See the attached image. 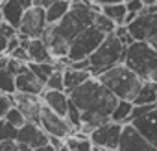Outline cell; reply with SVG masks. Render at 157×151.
<instances>
[{"mask_svg":"<svg viewBox=\"0 0 157 151\" xmlns=\"http://www.w3.org/2000/svg\"><path fill=\"white\" fill-rule=\"evenodd\" d=\"M126 26L135 41H148L157 35V13H139L137 19Z\"/></svg>","mask_w":157,"mask_h":151,"instance_id":"30bf717a","label":"cell"},{"mask_svg":"<svg viewBox=\"0 0 157 151\" xmlns=\"http://www.w3.org/2000/svg\"><path fill=\"white\" fill-rule=\"evenodd\" d=\"M91 2L98 4V6H107V4H118V2H126V0H91Z\"/></svg>","mask_w":157,"mask_h":151,"instance_id":"ab89813d","label":"cell"},{"mask_svg":"<svg viewBox=\"0 0 157 151\" xmlns=\"http://www.w3.org/2000/svg\"><path fill=\"white\" fill-rule=\"evenodd\" d=\"M4 2H6V0H0V6H2V4H4Z\"/></svg>","mask_w":157,"mask_h":151,"instance_id":"bcb514c9","label":"cell"},{"mask_svg":"<svg viewBox=\"0 0 157 151\" xmlns=\"http://www.w3.org/2000/svg\"><path fill=\"white\" fill-rule=\"evenodd\" d=\"M11 74H15V76H19V74H22L24 70H28V63L26 61H21V59H15V57H11L10 55V61H8V66H6Z\"/></svg>","mask_w":157,"mask_h":151,"instance_id":"4dcf8cb0","label":"cell"},{"mask_svg":"<svg viewBox=\"0 0 157 151\" xmlns=\"http://www.w3.org/2000/svg\"><path fill=\"white\" fill-rule=\"evenodd\" d=\"M126 50L128 46L115 35V33H109L105 35V39L102 41V44L91 53L89 61H91V72L93 76H100L102 72L124 63V57H126Z\"/></svg>","mask_w":157,"mask_h":151,"instance_id":"277c9868","label":"cell"},{"mask_svg":"<svg viewBox=\"0 0 157 151\" xmlns=\"http://www.w3.org/2000/svg\"><path fill=\"white\" fill-rule=\"evenodd\" d=\"M54 2H57V0H33V6H39V8H50Z\"/></svg>","mask_w":157,"mask_h":151,"instance_id":"f35d334b","label":"cell"},{"mask_svg":"<svg viewBox=\"0 0 157 151\" xmlns=\"http://www.w3.org/2000/svg\"><path fill=\"white\" fill-rule=\"evenodd\" d=\"M94 26L102 31V33H105V35H109V33H115V30H117V22L113 20V19H109L105 13H96V17H94Z\"/></svg>","mask_w":157,"mask_h":151,"instance_id":"4316f807","label":"cell"},{"mask_svg":"<svg viewBox=\"0 0 157 151\" xmlns=\"http://www.w3.org/2000/svg\"><path fill=\"white\" fill-rule=\"evenodd\" d=\"M19 134V127L11 125L10 122H4L2 129H0V140H17Z\"/></svg>","mask_w":157,"mask_h":151,"instance_id":"1f68e13d","label":"cell"},{"mask_svg":"<svg viewBox=\"0 0 157 151\" xmlns=\"http://www.w3.org/2000/svg\"><path fill=\"white\" fill-rule=\"evenodd\" d=\"M135 105H157V83L155 81H150L146 79L139 90V94L135 96L133 100Z\"/></svg>","mask_w":157,"mask_h":151,"instance_id":"ffe728a7","label":"cell"},{"mask_svg":"<svg viewBox=\"0 0 157 151\" xmlns=\"http://www.w3.org/2000/svg\"><path fill=\"white\" fill-rule=\"evenodd\" d=\"M122 129H124V123H118V122H105L102 125H98L91 134V142L93 145H98V147H104L107 151H117L118 144H120V136H122Z\"/></svg>","mask_w":157,"mask_h":151,"instance_id":"52a82bcc","label":"cell"},{"mask_svg":"<svg viewBox=\"0 0 157 151\" xmlns=\"http://www.w3.org/2000/svg\"><path fill=\"white\" fill-rule=\"evenodd\" d=\"M33 6V0H6V2L0 6L4 15V20L10 22L11 26H15L19 30L21 20L24 17V13Z\"/></svg>","mask_w":157,"mask_h":151,"instance_id":"5bb4252c","label":"cell"},{"mask_svg":"<svg viewBox=\"0 0 157 151\" xmlns=\"http://www.w3.org/2000/svg\"><path fill=\"white\" fill-rule=\"evenodd\" d=\"M102 13H105L109 19H113L118 26H120V24H126V15H128L126 2H118V4H107V6H102Z\"/></svg>","mask_w":157,"mask_h":151,"instance_id":"603a6c76","label":"cell"},{"mask_svg":"<svg viewBox=\"0 0 157 151\" xmlns=\"http://www.w3.org/2000/svg\"><path fill=\"white\" fill-rule=\"evenodd\" d=\"M102 11V6L91 2V0H72V6L68 13L57 22L46 28L43 39L46 41L52 55L57 57H67L70 42L80 35L83 30L94 24L96 13Z\"/></svg>","mask_w":157,"mask_h":151,"instance_id":"6da1fadb","label":"cell"},{"mask_svg":"<svg viewBox=\"0 0 157 151\" xmlns=\"http://www.w3.org/2000/svg\"><path fill=\"white\" fill-rule=\"evenodd\" d=\"M65 144L68 151H94L89 134H83L82 131H78V134H70L68 138H65Z\"/></svg>","mask_w":157,"mask_h":151,"instance_id":"7402d4cb","label":"cell"},{"mask_svg":"<svg viewBox=\"0 0 157 151\" xmlns=\"http://www.w3.org/2000/svg\"><path fill=\"white\" fill-rule=\"evenodd\" d=\"M63 76H65V92H72L74 89H78L80 85H83L87 79L93 78V72L91 70H78V68H65L63 70Z\"/></svg>","mask_w":157,"mask_h":151,"instance_id":"d6986e66","label":"cell"},{"mask_svg":"<svg viewBox=\"0 0 157 151\" xmlns=\"http://www.w3.org/2000/svg\"><path fill=\"white\" fill-rule=\"evenodd\" d=\"M33 151H57L52 144H46V145H41V147H37V149H33Z\"/></svg>","mask_w":157,"mask_h":151,"instance_id":"b9f144b4","label":"cell"},{"mask_svg":"<svg viewBox=\"0 0 157 151\" xmlns=\"http://www.w3.org/2000/svg\"><path fill=\"white\" fill-rule=\"evenodd\" d=\"M96 78L118 98V100H135V96L139 94L144 79L140 76H137L128 64L120 63L105 72H102Z\"/></svg>","mask_w":157,"mask_h":151,"instance_id":"3957f363","label":"cell"},{"mask_svg":"<svg viewBox=\"0 0 157 151\" xmlns=\"http://www.w3.org/2000/svg\"><path fill=\"white\" fill-rule=\"evenodd\" d=\"M0 151H21L17 140H0Z\"/></svg>","mask_w":157,"mask_h":151,"instance_id":"d590c367","label":"cell"},{"mask_svg":"<svg viewBox=\"0 0 157 151\" xmlns=\"http://www.w3.org/2000/svg\"><path fill=\"white\" fill-rule=\"evenodd\" d=\"M68 96H70V101L82 111L83 134H91L98 125L109 122L118 103V98L94 76L91 79H87L83 85L74 89Z\"/></svg>","mask_w":157,"mask_h":151,"instance_id":"7a4b0ae2","label":"cell"},{"mask_svg":"<svg viewBox=\"0 0 157 151\" xmlns=\"http://www.w3.org/2000/svg\"><path fill=\"white\" fill-rule=\"evenodd\" d=\"M117 151H157V147L151 142H148L131 123H124Z\"/></svg>","mask_w":157,"mask_h":151,"instance_id":"8fae6325","label":"cell"},{"mask_svg":"<svg viewBox=\"0 0 157 151\" xmlns=\"http://www.w3.org/2000/svg\"><path fill=\"white\" fill-rule=\"evenodd\" d=\"M67 120L68 123L74 127V131H82V125H83V118H82V111L78 109L72 101L68 105V111H67Z\"/></svg>","mask_w":157,"mask_h":151,"instance_id":"83f0119b","label":"cell"},{"mask_svg":"<svg viewBox=\"0 0 157 151\" xmlns=\"http://www.w3.org/2000/svg\"><path fill=\"white\" fill-rule=\"evenodd\" d=\"M19 46H21V37H19V35L11 37V39H10V44H8V52H6V53L10 55V53H11L13 50H17Z\"/></svg>","mask_w":157,"mask_h":151,"instance_id":"8d00e7d4","label":"cell"},{"mask_svg":"<svg viewBox=\"0 0 157 151\" xmlns=\"http://www.w3.org/2000/svg\"><path fill=\"white\" fill-rule=\"evenodd\" d=\"M8 44H10V37L0 33V53H6L8 52Z\"/></svg>","mask_w":157,"mask_h":151,"instance_id":"74e56055","label":"cell"},{"mask_svg":"<svg viewBox=\"0 0 157 151\" xmlns=\"http://www.w3.org/2000/svg\"><path fill=\"white\" fill-rule=\"evenodd\" d=\"M105 39V33H102L94 24L89 26L87 30H83L80 35H78L68 48V59L70 61H80V59H87L91 57V53L102 44V41Z\"/></svg>","mask_w":157,"mask_h":151,"instance_id":"8992f818","label":"cell"},{"mask_svg":"<svg viewBox=\"0 0 157 151\" xmlns=\"http://www.w3.org/2000/svg\"><path fill=\"white\" fill-rule=\"evenodd\" d=\"M15 83H17V92H26V94H37V96H41L44 92V89H46V85L30 70V66L22 74L15 76Z\"/></svg>","mask_w":157,"mask_h":151,"instance_id":"e0dca14e","label":"cell"},{"mask_svg":"<svg viewBox=\"0 0 157 151\" xmlns=\"http://www.w3.org/2000/svg\"><path fill=\"white\" fill-rule=\"evenodd\" d=\"M48 28V20H46V9L44 8H39V6H32L22 20H21V26H19V33L22 35H28L30 39H35V37H43L44 31Z\"/></svg>","mask_w":157,"mask_h":151,"instance_id":"9c48e42d","label":"cell"},{"mask_svg":"<svg viewBox=\"0 0 157 151\" xmlns=\"http://www.w3.org/2000/svg\"><path fill=\"white\" fill-rule=\"evenodd\" d=\"M148 42H150V44H151V46H153V48L157 50V35H153L151 39H148Z\"/></svg>","mask_w":157,"mask_h":151,"instance_id":"7bdbcfd3","label":"cell"},{"mask_svg":"<svg viewBox=\"0 0 157 151\" xmlns=\"http://www.w3.org/2000/svg\"><path fill=\"white\" fill-rule=\"evenodd\" d=\"M6 122H10L11 125H15V127H22L28 120H26V116L21 112V109L19 107H15V105H11V109L8 111V114H6V118H4Z\"/></svg>","mask_w":157,"mask_h":151,"instance_id":"f546056e","label":"cell"},{"mask_svg":"<svg viewBox=\"0 0 157 151\" xmlns=\"http://www.w3.org/2000/svg\"><path fill=\"white\" fill-rule=\"evenodd\" d=\"M39 125L44 129V133L48 136H57V138H68L74 133V127L68 123V120L57 112H54L52 109H48L46 105H43L41 109V116H39Z\"/></svg>","mask_w":157,"mask_h":151,"instance_id":"ba28073f","label":"cell"},{"mask_svg":"<svg viewBox=\"0 0 157 151\" xmlns=\"http://www.w3.org/2000/svg\"><path fill=\"white\" fill-rule=\"evenodd\" d=\"M11 105H13L11 96L0 92V118H6V114H8V111L11 109Z\"/></svg>","mask_w":157,"mask_h":151,"instance_id":"d6a6232c","label":"cell"},{"mask_svg":"<svg viewBox=\"0 0 157 151\" xmlns=\"http://www.w3.org/2000/svg\"><path fill=\"white\" fill-rule=\"evenodd\" d=\"M13 105L21 109V112L26 116L28 122H37L39 123V116H41V109H43V98L37 94H26V92H15L11 94Z\"/></svg>","mask_w":157,"mask_h":151,"instance_id":"7c38bea8","label":"cell"},{"mask_svg":"<svg viewBox=\"0 0 157 151\" xmlns=\"http://www.w3.org/2000/svg\"><path fill=\"white\" fill-rule=\"evenodd\" d=\"M126 8H128V11L140 13L144 9V2H142V0H126Z\"/></svg>","mask_w":157,"mask_h":151,"instance_id":"836d02e7","label":"cell"},{"mask_svg":"<svg viewBox=\"0 0 157 151\" xmlns=\"http://www.w3.org/2000/svg\"><path fill=\"white\" fill-rule=\"evenodd\" d=\"M124 64L146 81L157 70V50L148 41H133L126 50Z\"/></svg>","mask_w":157,"mask_h":151,"instance_id":"5b68a950","label":"cell"},{"mask_svg":"<svg viewBox=\"0 0 157 151\" xmlns=\"http://www.w3.org/2000/svg\"><path fill=\"white\" fill-rule=\"evenodd\" d=\"M46 89H52V90H65V76H63V70H61V68H56L54 74L48 78Z\"/></svg>","mask_w":157,"mask_h":151,"instance_id":"f1b7e54d","label":"cell"},{"mask_svg":"<svg viewBox=\"0 0 157 151\" xmlns=\"http://www.w3.org/2000/svg\"><path fill=\"white\" fill-rule=\"evenodd\" d=\"M0 92L4 94H15L17 83H15V74H11L8 68H0Z\"/></svg>","mask_w":157,"mask_h":151,"instance_id":"484cf974","label":"cell"},{"mask_svg":"<svg viewBox=\"0 0 157 151\" xmlns=\"http://www.w3.org/2000/svg\"><path fill=\"white\" fill-rule=\"evenodd\" d=\"M72 6V0H57L54 2L50 8H46V20H48V26L52 24H57L70 9Z\"/></svg>","mask_w":157,"mask_h":151,"instance_id":"44dd1931","label":"cell"},{"mask_svg":"<svg viewBox=\"0 0 157 151\" xmlns=\"http://www.w3.org/2000/svg\"><path fill=\"white\" fill-rule=\"evenodd\" d=\"M4 122H6L4 118H0V129H2V125H4Z\"/></svg>","mask_w":157,"mask_h":151,"instance_id":"f6af8a7d","label":"cell"},{"mask_svg":"<svg viewBox=\"0 0 157 151\" xmlns=\"http://www.w3.org/2000/svg\"><path fill=\"white\" fill-rule=\"evenodd\" d=\"M28 66H30V70L37 76V78L46 85V81H48V78L54 74V70L57 68L56 66V63H33V61H30L28 63Z\"/></svg>","mask_w":157,"mask_h":151,"instance_id":"d4e9b609","label":"cell"},{"mask_svg":"<svg viewBox=\"0 0 157 151\" xmlns=\"http://www.w3.org/2000/svg\"><path fill=\"white\" fill-rule=\"evenodd\" d=\"M8 61H10V55L8 53H0V68H6L8 66Z\"/></svg>","mask_w":157,"mask_h":151,"instance_id":"60d3db41","label":"cell"},{"mask_svg":"<svg viewBox=\"0 0 157 151\" xmlns=\"http://www.w3.org/2000/svg\"><path fill=\"white\" fill-rule=\"evenodd\" d=\"M131 111H133V101L131 100H118V103H117V107L111 114V120L118 122V123H128L129 116H131Z\"/></svg>","mask_w":157,"mask_h":151,"instance_id":"cb8c5ba5","label":"cell"},{"mask_svg":"<svg viewBox=\"0 0 157 151\" xmlns=\"http://www.w3.org/2000/svg\"><path fill=\"white\" fill-rule=\"evenodd\" d=\"M26 50H28L30 61H33V63H56V57L52 55V52L43 37L32 39Z\"/></svg>","mask_w":157,"mask_h":151,"instance_id":"ac0fdd59","label":"cell"},{"mask_svg":"<svg viewBox=\"0 0 157 151\" xmlns=\"http://www.w3.org/2000/svg\"><path fill=\"white\" fill-rule=\"evenodd\" d=\"M129 123H131L148 142H151V144L157 147V107L151 109L150 112H146V114H142V116L131 120Z\"/></svg>","mask_w":157,"mask_h":151,"instance_id":"9a60e30c","label":"cell"},{"mask_svg":"<svg viewBox=\"0 0 157 151\" xmlns=\"http://www.w3.org/2000/svg\"><path fill=\"white\" fill-rule=\"evenodd\" d=\"M4 22V15H2V9H0V24Z\"/></svg>","mask_w":157,"mask_h":151,"instance_id":"ee69618b","label":"cell"},{"mask_svg":"<svg viewBox=\"0 0 157 151\" xmlns=\"http://www.w3.org/2000/svg\"><path fill=\"white\" fill-rule=\"evenodd\" d=\"M10 55H11V57H15V59H21V61L30 63V55H28V50H26L24 46H19V48H17V50H13Z\"/></svg>","mask_w":157,"mask_h":151,"instance_id":"e575fe53","label":"cell"},{"mask_svg":"<svg viewBox=\"0 0 157 151\" xmlns=\"http://www.w3.org/2000/svg\"><path fill=\"white\" fill-rule=\"evenodd\" d=\"M43 98V103L52 109L54 112L61 114L67 118V111H68V105H70V96L68 92L65 90H52V89H44V92L41 94Z\"/></svg>","mask_w":157,"mask_h":151,"instance_id":"2e32d148","label":"cell"},{"mask_svg":"<svg viewBox=\"0 0 157 151\" xmlns=\"http://www.w3.org/2000/svg\"><path fill=\"white\" fill-rule=\"evenodd\" d=\"M17 142H24V144H28L32 149H37V147H41V145L50 144V138H48V134L44 133V129H43L37 122H26L22 127H19Z\"/></svg>","mask_w":157,"mask_h":151,"instance_id":"4fadbf2b","label":"cell"}]
</instances>
